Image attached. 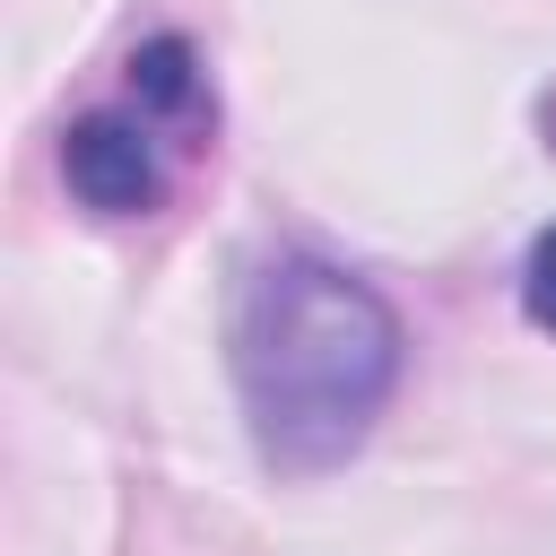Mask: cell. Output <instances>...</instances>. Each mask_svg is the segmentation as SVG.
Returning a JSON list of instances; mask_svg holds the SVG:
<instances>
[{"label": "cell", "instance_id": "obj_2", "mask_svg": "<svg viewBox=\"0 0 556 556\" xmlns=\"http://www.w3.org/2000/svg\"><path fill=\"white\" fill-rule=\"evenodd\" d=\"M61 174H70V191H78L96 217H139V208H156L165 165H156L148 113H87V122H70Z\"/></svg>", "mask_w": 556, "mask_h": 556}, {"label": "cell", "instance_id": "obj_4", "mask_svg": "<svg viewBox=\"0 0 556 556\" xmlns=\"http://www.w3.org/2000/svg\"><path fill=\"white\" fill-rule=\"evenodd\" d=\"M521 304H530V321L539 330H556V226L530 243V261H521Z\"/></svg>", "mask_w": 556, "mask_h": 556}, {"label": "cell", "instance_id": "obj_3", "mask_svg": "<svg viewBox=\"0 0 556 556\" xmlns=\"http://www.w3.org/2000/svg\"><path fill=\"white\" fill-rule=\"evenodd\" d=\"M130 96H139V113H200V70H191V43H174V35L139 43V52H130Z\"/></svg>", "mask_w": 556, "mask_h": 556}, {"label": "cell", "instance_id": "obj_1", "mask_svg": "<svg viewBox=\"0 0 556 556\" xmlns=\"http://www.w3.org/2000/svg\"><path fill=\"white\" fill-rule=\"evenodd\" d=\"M391 382H400V321L365 278L313 252H278L252 269L235 304V391L269 469L287 478L339 469L374 434Z\"/></svg>", "mask_w": 556, "mask_h": 556}]
</instances>
